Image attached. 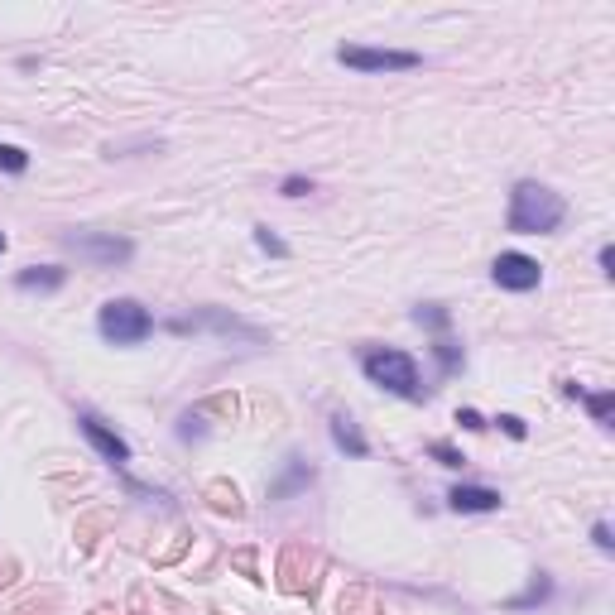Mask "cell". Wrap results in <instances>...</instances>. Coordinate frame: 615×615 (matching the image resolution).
I'll use <instances>...</instances> for the list:
<instances>
[{"label": "cell", "mask_w": 615, "mask_h": 615, "mask_svg": "<svg viewBox=\"0 0 615 615\" xmlns=\"http://www.w3.org/2000/svg\"><path fill=\"white\" fill-rule=\"evenodd\" d=\"M428 452H433V457H438L443 467H467V457H462L457 447H447V443H433V447H428Z\"/></svg>", "instance_id": "cell-18"}, {"label": "cell", "mask_w": 615, "mask_h": 615, "mask_svg": "<svg viewBox=\"0 0 615 615\" xmlns=\"http://www.w3.org/2000/svg\"><path fill=\"white\" fill-rule=\"evenodd\" d=\"M332 443L342 447V452H351V457H366V452H370L366 433L356 428V419H351V414H332Z\"/></svg>", "instance_id": "cell-9"}, {"label": "cell", "mask_w": 615, "mask_h": 615, "mask_svg": "<svg viewBox=\"0 0 615 615\" xmlns=\"http://www.w3.org/2000/svg\"><path fill=\"white\" fill-rule=\"evenodd\" d=\"M548 596H553V582H548V577H543V572H539V577H534V587L524 591V596H519L515 606H519V611H524V606H539V601H548Z\"/></svg>", "instance_id": "cell-16"}, {"label": "cell", "mask_w": 615, "mask_h": 615, "mask_svg": "<svg viewBox=\"0 0 615 615\" xmlns=\"http://www.w3.org/2000/svg\"><path fill=\"white\" fill-rule=\"evenodd\" d=\"M491 274H495V284L510 289V294H529V289H539V279H543L539 260H529V255H519V250H505L491 265Z\"/></svg>", "instance_id": "cell-6"}, {"label": "cell", "mask_w": 615, "mask_h": 615, "mask_svg": "<svg viewBox=\"0 0 615 615\" xmlns=\"http://www.w3.org/2000/svg\"><path fill=\"white\" fill-rule=\"evenodd\" d=\"M601 274H615V250L611 246L601 250Z\"/></svg>", "instance_id": "cell-23"}, {"label": "cell", "mask_w": 615, "mask_h": 615, "mask_svg": "<svg viewBox=\"0 0 615 615\" xmlns=\"http://www.w3.org/2000/svg\"><path fill=\"white\" fill-rule=\"evenodd\" d=\"M255 246L265 250V255H279V260H284V255H289V246H284V241H279V236H274L270 226H255Z\"/></svg>", "instance_id": "cell-17"}, {"label": "cell", "mask_w": 615, "mask_h": 615, "mask_svg": "<svg viewBox=\"0 0 615 615\" xmlns=\"http://www.w3.org/2000/svg\"><path fill=\"white\" fill-rule=\"evenodd\" d=\"M457 423H462L467 433H481V428H486V419H481L476 409H462V414H457Z\"/></svg>", "instance_id": "cell-21"}, {"label": "cell", "mask_w": 615, "mask_h": 615, "mask_svg": "<svg viewBox=\"0 0 615 615\" xmlns=\"http://www.w3.org/2000/svg\"><path fill=\"white\" fill-rule=\"evenodd\" d=\"M63 241H68V250H77L82 260H92V265H101V270H111V265H125V260L135 255V246H130V241H121V236H92V231H68Z\"/></svg>", "instance_id": "cell-5"}, {"label": "cell", "mask_w": 615, "mask_h": 615, "mask_svg": "<svg viewBox=\"0 0 615 615\" xmlns=\"http://www.w3.org/2000/svg\"><path fill=\"white\" fill-rule=\"evenodd\" d=\"M303 193H313L308 178H284V197H303Z\"/></svg>", "instance_id": "cell-22"}, {"label": "cell", "mask_w": 615, "mask_h": 615, "mask_svg": "<svg viewBox=\"0 0 615 615\" xmlns=\"http://www.w3.org/2000/svg\"><path fill=\"white\" fill-rule=\"evenodd\" d=\"M591 539H596V548H601V553H611V548H615L611 524H596V529H591Z\"/></svg>", "instance_id": "cell-20"}, {"label": "cell", "mask_w": 615, "mask_h": 615, "mask_svg": "<svg viewBox=\"0 0 615 615\" xmlns=\"http://www.w3.org/2000/svg\"><path fill=\"white\" fill-rule=\"evenodd\" d=\"M500 428H505V433H510V438H524V433H529V428H524V419H515V414H500Z\"/></svg>", "instance_id": "cell-19"}, {"label": "cell", "mask_w": 615, "mask_h": 615, "mask_svg": "<svg viewBox=\"0 0 615 615\" xmlns=\"http://www.w3.org/2000/svg\"><path fill=\"white\" fill-rule=\"evenodd\" d=\"M0 169H5V173H25L29 169V154L20 145H0Z\"/></svg>", "instance_id": "cell-15"}, {"label": "cell", "mask_w": 615, "mask_h": 615, "mask_svg": "<svg viewBox=\"0 0 615 615\" xmlns=\"http://www.w3.org/2000/svg\"><path fill=\"white\" fill-rule=\"evenodd\" d=\"M567 394H572V399H582V404L591 409V419H596V423H611V414H615V394H611V390L587 394L582 385H577V380H567Z\"/></svg>", "instance_id": "cell-10"}, {"label": "cell", "mask_w": 615, "mask_h": 615, "mask_svg": "<svg viewBox=\"0 0 615 615\" xmlns=\"http://www.w3.org/2000/svg\"><path fill=\"white\" fill-rule=\"evenodd\" d=\"M63 279H68V274L58 270V265H29V270H20V279H15V284H20L25 294H34V289H58Z\"/></svg>", "instance_id": "cell-11"}, {"label": "cell", "mask_w": 615, "mask_h": 615, "mask_svg": "<svg viewBox=\"0 0 615 615\" xmlns=\"http://www.w3.org/2000/svg\"><path fill=\"white\" fill-rule=\"evenodd\" d=\"M0 250H5V231H0Z\"/></svg>", "instance_id": "cell-24"}, {"label": "cell", "mask_w": 615, "mask_h": 615, "mask_svg": "<svg viewBox=\"0 0 615 615\" xmlns=\"http://www.w3.org/2000/svg\"><path fill=\"white\" fill-rule=\"evenodd\" d=\"M77 428H82V438L97 447V452L106 457V462H111V467H125V462H130V443H125L121 433H111V428H106L97 414H77Z\"/></svg>", "instance_id": "cell-7"}, {"label": "cell", "mask_w": 615, "mask_h": 615, "mask_svg": "<svg viewBox=\"0 0 615 615\" xmlns=\"http://www.w3.org/2000/svg\"><path fill=\"white\" fill-rule=\"evenodd\" d=\"M567 217V202L553 188H543V183H515V193H510V231L519 236H548V231H558Z\"/></svg>", "instance_id": "cell-1"}, {"label": "cell", "mask_w": 615, "mask_h": 615, "mask_svg": "<svg viewBox=\"0 0 615 615\" xmlns=\"http://www.w3.org/2000/svg\"><path fill=\"white\" fill-rule=\"evenodd\" d=\"M337 63H342V68H356V73H404V68H419L423 58L409 49H361V44H342V49H337Z\"/></svg>", "instance_id": "cell-4"}, {"label": "cell", "mask_w": 615, "mask_h": 615, "mask_svg": "<svg viewBox=\"0 0 615 615\" xmlns=\"http://www.w3.org/2000/svg\"><path fill=\"white\" fill-rule=\"evenodd\" d=\"M447 505L457 515H491V510H500V491H491V486H452Z\"/></svg>", "instance_id": "cell-8"}, {"label": "cell", "mask_w": 615, "mask_h": 615, "mask_svg": "<svg viewBox=\"0 0 615 615\" xmlns=\"http://www.w3.org/2000/svg\"><path fill=\"white\" fill-rule=\"evenodd\" d=\"M313 481V467L308 462H298V457H289V471H284V481H274L270 486V495L274 500H284V495H294L298 486H308Z\"/></svg>", "instance_id": "cell-12"}, {"label": "cell", "mask_w": 615, "mask_h": 615, "mask_svg": "<svg viewBox=\"0 0 615 615\" xmlns=\"http://www.w3.org/2000/svg\"><path fill=\"white\" fill-rule=\"evenodd\" d=\"M101 337L116 346H140L154 332V318H149L145 308L135 303V298H111V303H101Z\"/></svg>", "instance_id": "cell-3"}, {"label": "cell", "mask_w": 615, "mask_h": 615, "mask_svg": "<svg viewBox=\"0 0 615 615\" xmlns=\"http://www.w3.org/2000/svg\"><path fill=\"white\" fill-rule=\"evenodd\" d=\"M414 322H419V327H433V332H443L447 322V308H438V303H423V308H414Z\"/></svg>", "instance_id": "cell-14"}, {"label": "cell", "mask_w": 615, "mask_h": 615, "mask_svg": "<svg viewBox=\"0 0 615 615\" xmlns=\"http://www.w3.org/2000/svg\"><path fill=\"white\" fill-rule=\"evenodd\" d=\"M361 366H366L370 385H380V390L399 394V399H423V385H419V366H414V356L409 351H394V346H375L361 356Z\"/></svg>", "instance_id": "cell-2"}, {"label": "cell", "mask_w": 615, "mask_h": 615, "mask_svg": "<svg viewBox=\"0 0 615 615\" xmlns=\"http://www.w3.org/2000/svg\"><path fill=\"white\" fill-rule=\"evenodd\" d=\"M433 356H438V366H443L447 375L462 366V346L452 342V337H438V342H433Z\"/></svg>", "instance_id": "cell-13"}]
</instances>
